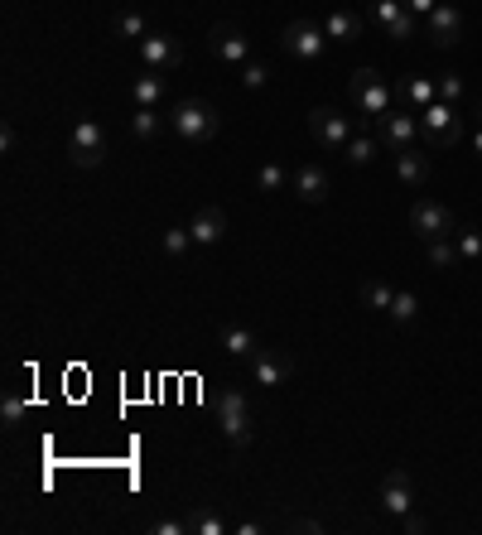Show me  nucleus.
I'll use <instances>...</instances> for the list:
<instances>
[{
  "instance_id": "nucleus-9",
  "label": "nucleus",
  "mask_w": 482,
  "mask_h": 535,
  "mask_svg": "<svg viewBox=\"0 0 482 535\" xmlns=\"http://www.w3.org/2000/svg\"><path fill=\"white\" fill-rule=\"evenodd\" d=\"M420 29H425V39L434 49H454L458 39H463V10H458V0H439L420 20Z\"/></svg>"
},
{
  "instance_id": "nucleus-13",
  "label": "nucleus",
  "mask_w": 482,
  "mask_h": 535,
  "mask_svg": "<svg viewBox=\"0 0 482 535\" xmlns=\"http://www.w3.org/2000/svg\"><path fill=\"white\" fill-rule=\"evenodd\" d=\"M290 188H295L299 203L319 208V203H328V193H333V179H328L323 164H299L295 174H290Z\"/></svg>"
},
{
  "instance_id": "nucleus-1",
  "label": "nucleus",
  "mask_w": 482,
  "mask_h": 535,
  "mask_svg": "<svg viewBox=\"0 0 482 535\" xmlns=\"http://www.w3.org/2000/svg\"><path fill=\"white\" fill-rule=\"evenodd\" d=\"M169 131L188 140V145H213L217 131H222V111L208 102V97H184L174 116H169Z\"/></svg>"
},
{
  "instance_id": "nucleus-38",
  "label": "nucleus",
  "mask_w": 482,
  "mask_h": 535,
  "mask_svg": "<svg viewBox=\"0 0 482 535\" xmlns=\"http://www.w3.org/2000/svg\"><path fill=\"white\" fill-rule=\"evenodd\" d=\"M290 531H304V535H319L323 531V526H319V521H314V516H295V521H290Z\"/></svg>"
},
{
  "instance_id": "nucleus-14",
  "label": "nucleus",
  "mask_w": 482,
  "mask_h": 535,
  "mask_svg": "<svg viewBox=\"0 0 482 535\" xmlns=\"http://www.w3.org/2000/svg\"><path fill=\"white\" fill-rule=\"evenodd\" d=\"M372 20H376V29H381L386 39H396V44H405V39L415 34V15L405 10L401 0H372Z\"/></svg>"
},
{
  "instance_id": "nucleus-18",
  "label": "nucleus",
  "mask_w": 482,
  "mask_h": 535,
  "mask_svg": "<svg viewBox=\"0 0 482 535\" xmlns=\"http://www.w3.org/2000/svg\"><path fill=\"white\" fill-rule=\"evenodd\" d=\"M319 25H323V34H328L333 44H357V39H362V29H367V20H362L357 10H328Z\"/></svg>"
},
{
  "instance_id": "nucleus-25",
  "label": "nucleus",
  "mask_w": 482,
  "mask_h": 535,
  "mask_svg": "<svg viewBox=\"0 0 482 535\" xmlns=\"http://www.w3.org/2000/svg\"><path fill=\"white\" fill-rule=\"evenodd\" d=\"M458 256H463V266H478L482 261V232L478 227H458Z\"/></svg>"
},
{
  "instance_id": "nucleus-20",
  "label": "nucleus",
  "mask_w": 482,
  "mask_h": 535,
  "mask_svg": "<svg viewBox=\"0 0 482 535\" xmlns=\"http://www.w3.org/2000/svg\"><path fill=\"white\" fill-rule=\"evenodd\" d=\"M251 376L261 381V386H285V376H290V367L275 357L270 348H261L256 357H251Z\"/></svg>"
},
{
  "instance_id": "nucleus-26",
  "label": "nucleus",
  "mask_w": 482,
  "mask_h": 535,
  "mask_svg": "<svg viewBox=\"0 0 482 535\" xmlns=\"http://www.w3.org/2000/svg\"><path fill=\"white\" fill-rule=\"evenodd\" d=\"M386 314H391V319L405 328V323L420 319V299L410 295V290H396V299H391V309H386Z\"/></svg>"
},
{
  "instance_id": "nucleus-39",
  "label": "nucleus",
  "mask_w": 482,
  "mask_h": 535,
  "mask_svg": "<svg viewBox=\"0 0 482 535\" xmlns=\"http://www.w3.org/2000/svg\"><path fill=\"white\" fill-rule=\"evenodd\" d=\"M405 10H410V15H415V20H425L429 10H434V5H439V0H401Z\"/></svg>"
},
{
  "instance_id": "nucleus-24",
  "label": "nucleus",
  "mask_w": 482,
  "mask_h": 535,
  "mask_svg": "<svg viewBox=\"0 0 482 535\" xmlns=\"http://www.w3.org/2000/svg\"><path fill=\"white\" fill-rule=\"evenodd\" d=\"M164 126H169V121L160 116V107H135V116H131V135H135V140H155Z\"/></svg>"
},
{
  "instance_id": "nucleus-31",
  "label": "nucleus",
  "mask_w": 482,
  "mask_h": 535,
  "mask_svg": "<svg viewBox=\"0 0 482 535\" xmlns=\"http://www.w3.org/2000/svg\"><path fill=\"white\" fill-rule=\"evenodd\" d=\"M116 34H121V39H135V44H140V39L150 34V29H145V15H135V10H121V15H116Z\"/></svg>"
},
{
  "instance_id": "nucleus-40",
  "label": "nucleus",
  "mask_w": 482,
  "mask_h": 535,
  "mask_svg": "<svg viewBox=\"0 0 482 535\" xmlns=\"http://www.w3.org/2000/svg\"><path fill=\"white\" fill-rule=\"evenodd\" d=\"M0 150H5V155L15 150V126H5V131H0Z\"/></svg>"
},
{
  "instance_id": "nucleus-19",
  "label": "nucleus",
  "mask_w": 482,
  "mask_h": 535,
  "mask_svg": "<svg viewBox=\"0 0 482 535\" xmlns=\"http://www.w3.org/2000/svg\"><path fill=\"white\" fill-rule=\"evenodd\" d=\"M222 348L232 352V357H246V362H251V357L261 352V338H256L246 323H222Z\"/></svg>"
},
{
  "instance_id": "nucleus-37",
  "label": "nucleus",
  "mask_w": 482,
  "mask_h": 535,
  "mask_svg": "<svg viewBox=\"0 0 482 535\" xmlns=\"http://www.w3.org/2000/svg\"><path fill=\"white\" fill-rule=\"evenodd\" d=\"M401 531H405V535H425L429 526H425V516H415V511H405V516H401Z\"/></svg>"
},
{
  "instance_id": "nucleus-21",
  "label": "nucleus",
  "mask_w": 482,
  "mask_h": 535,
  "mask_svg": "<svg viewBox=\"0 0 482 535\" xmlns=\"http://www.w3.org/2000/svg\"><path fill=\"white\" fill-rule=\"evenodd\" d=\"M376 150H381L376 131H357V135L348 140V145H343V160H348L352 169H367V164L376 160Z\"/></svg>"
},
{
  "instance_id": "nucleus-28",
  "label": "nucleus",
  "mask_w": 482,
  "mask_h": 535,
  "mask_svg": "<svg viewBox=\"0 0 482 535\" xmlns=\"http://www.w3.org/2000/svg\"><path fill=\"white\" fill-rule=\"evenodd\" d=\"M188 531H193V535H222V531H227V521H222L217 511L198 507L193 516H188Z\"/></svg>"
},
{
  "instance_id": "nucleus-27",
  "label": "nucleus",
  "mask_w": 482,
  "mask_h": 535,
  "mask_svg": "<svg viewBox=\"0 0 482 535\" xmlns=\"http://www.w3.org/2000/svg\"><path fill=\"white\" fill-rule=\"evenodd\" d=\"M391 299H396V290L386 280H362V304L367 309H391Z\"/></svg>"
},
{
  "instance_id": "nucleus-17",
  "label": "nucleus",
  "mask_w": 482,
  "mask_h": 535,
  "mask_svg": "<svg viewBox=\"0 0 482 535\" xmlns=\"http://www.w3.org/2000/svg\"><path fill=\"white\" fill-rule=\"evenodd\" d=\"M396 87V107L405 111H420L429 107V102H439V82H429V78H401V82H391Z\"/></svg>"
},
{
  "instance_id": "nucleus-7",
  "label": "nucleus",
  "mask_w": 482,
  "mask_h": 535,
  "mask_svg": "<svg viewBox=\"0 0 482 535\" xmlns=\"http://www.w3.org/2000/svg\"><path fill=\"white\" fill-rule=\"evenodd\" d=\"M410 227H415V237L425 241H449L458 237V222L454 213L444 208V203H434V198H415V208H410Z\"/></svg>"
},
{
  "instance_id": "nucleus-8",
  "label": "nucleus",
  "mask_w": 482,
  "mask_h": 535,
  "mask_svg": "<svg viewBox=\"0 0 482 535\" xmlns=\"http://www.w3.org/2000/svg\"><path fill=\"white\" fill-rule=\"evenodd\" d=\"M309 135L319 140L323 150H338V155H343V145L357 135V126H352V116H343L338 107H314L309 111Z\"/></svg>"
},
{
  "instance_id": "nucleus-41",
  "label": "nucleus",
  "mask_w": 482,
  "mask_h": 535,
  "mask_svg": "<svg viewBox=\"0 0 482 535\" xmlns=\"http://www.w3.org/2000/svg\"><path fill=\"white\" fill-rule=\"evenodd\" d=\"M473 150H478V160H482V126L473 131Z\"/></svg>"
},
{
  "instance_id": "nucleus-29",
  "label": "nucleus",
  "mask_w": 482,
  "mask_h": 535,
  "mask_svg": "<svg viewBox=\"0 0 482 535\" xmlns=\"http://www.w3.org/2000/svg\"><path fill=\"white\" fill-rule=\"evenodd\" d=\"M463 256H458V241L449 237V241H429V266H439V270H449V266H458Z\"/></svg>"
},
{
  "instance_id": "nucleus-30",
  "label": "nucleus",
  "mask_w": 482,
  "mask_h": 535,
  "mask_svg": "<svg viewBox=\"0 0 482 535\" xmlns=\"http://www.w3.org/2000/svg\"><path fill=\"white\" fill-rule=\"evenodd\" d=\"M29 415V401L20 396V391H5V405H0V420H5V429H15L20 420Z\"/></svg>"
},
{
  "instance_id": "nucleus-3",
  "label": "nucleus",
  "mask_w": 482,
  "mask_h": 535,
  "mask_svg": "<svg viewBox=\"0 0 482 535\" xmlns=\"http://www.w3.org/2000/svg\"><path fill=\"white\" fill-rule=\"evenodd\" d=\"M280 44H285V54L299 58V63H323L328 58V34H323L319 20H309V15H299V20H290V25L280 29Z\"/></svg>"
},
{
  "instance_id": "nucleus-12",
  "label": "nucleus",
  "mask_w": 482,
  "mask_h": 535,
  "mask_svg": "<svg viewBox=\"0 0 482 535\" xmlns=\"http://www.w3.org/2000/svg\"><path fill=\"white\" fill-rule=\"evenodd\" d=\"M376 507L386 511V516H396V521H401L405 511H415V482H410V473H405V468H391V473H386Z\"/></svg>"
},
{
  "instance_id": "nucleus-23",
  "label": "nucleus",
  "mask_w": 482,
  "mask_h": 535,
  "mask_svg": "<svg viewBox=\"0 0 482 535\" xmlns=\"http://www.w3.org/2000/svg\"><path fill=\"white\" fill-rule=\"evenodd\" d=\"M131 97H135V107H160L164 102V73H145V78H135Z\"/></svg>"
},
{
  "instance_id": "nucleus-15",
  "label": "nucleus",
  "mask_w": 482,
  "mask_h": 535,
  "mask_svg": "<svg viewBox=\"0 0 482 535\" xmlns=\"http://www.w3.org/2000/svg\"><path fill=\"white\" fill-rule=\"evenodd\" d=\"M140 58H145V68L150 73H174L179 68V39H169V34H145L140 39Z\"/></svg>"
},
{
  "instance_id": "nucleus-16",
  "label": "nucleus",
  "mask_w": 482,
  "mask_h": 535,
  "mask_svg": "<svg viewBox=\"0 0 482 535\" xmlns=\"http://www.w3.org/2000/svg\"><path fill=\"white\" fill-rule=\"evenodd\" d=\"M188 232H193V246H203V251H208V246H217V241L227 237V213L208 203V208H198V213H193Z\"/></svg>"
},
{
  "instance_id": "nucleus-6",
  "label": "nucleus",
  "mask_w": 482,
  "mask_h": 535,
  "mask_svg": "<svg viewBox=\"0 0 482 535\" xmlns=\"http://www.w3.org/2000/svg\"><path fill=\"white\" fill-rule=\"evenodd\" d=\"M376 140H381V150H391V155H401V150H415V140H420V116L405 107H391L386 116H376Z\"/></svg>"
},
{
  "instance_id": "nucleus-2",
  "label": "nucleus",
  "mask_w": 482,
  "mask_h": 535,
  "mask_svg": "<svg viewBox=\"0 0 482 535\" xmlns=\"http://www.w3.org/2000/svg\"><path fill=\"white\" fill-rule=\"evenodd\" d=\"M348 97H352V107L362 111V121H376V116H386V111L396 107V87L381 78L376 68H357L352 73Z\"/></svg>"
},
{
  "instance_id": "nucleus-5",
  "label": "nucleus",
  "mask_w": 482,
  "mask_h": 535,
  "mask_svg": "<svg viewBox=\"0 0 482 535\" xmlns=\"http://www.w3.org/2000/svg\"><path fill=\"white\" fill-rule=\"evenodd\" d=\"M217 425H222V439H227L232 449H246V444H251L256 420H251V405H246L241 391H222V401H217Z\"/></svg>"
},
{
  "instance_id": "nucleus-22",
  "label": "nucleus",
  "mask_w": 482,
  "mask_h": 535,
  "mask_svg": "<svg viewBox=\"0 0 482 535\" xmlns=\"http://www.w3.org/2000/svg\"><path fill=\"white\" fill-rule=\"evenodd\" d=\"M396 174H401V184L420 188L429 179V160L420 155V150H401V155H396Z\"/></svg>"
},
{
  "instance_id": "nucleus-4",
  "label": "nucleus",
  "mask_w": 482,
  "mask_h": 535,
  "mask_svg": "<svg viewBox=\"0 0 482 535\" xmlns=\"http://www.w3.org/2000/svg\"><path fill=\"white\" fill-rule=\"evenodd\" d=\"M420 140H425L429 150H449V145H458V140H463V116H458V107H449V102H429V107L420 111Z\"/></svg>"
},
{
  "instance_id": "nucleus-33",
  "label": "nucleus",
  "mask_w": 482,
  "mask_h": 535,
  "mask_svg": "<svg viewBox=\"0 0 482 535\" xmlns=\"http://www.w3.org/2000/svg\"><path fill=\"white\" fill-rule=\"evenodd\" d=\"M160 246H164V256H184V251H193V232L188 227H169L160 237Z\"/></svg>"
},
{
  "instance_id": "nucleus-36",
  "label": "nucleus",
  "mask_w": 482,
  "mask_h": 535,
  "mask_svg": "<svg viewBox=\"0 0 482 535\" xmlns=\"http://www.w3.org/2000/svg\"><path fill=\"white\" fill-rule=\"evenodd\" d=\"M150 535H188V516H164L150 526Z\"/></svg>"
},
{
  "instance_id": "nucleus-34",
  "label": "nucleus",
  "mask_w": 482,
  "mask_h": 535,
  "mask_svg": "<svg viewBox=\"0 0 482 535\" xmlns=\"http://www.w3.org/2000/svg\"><path fill=\"white\" fill-rule=\"evenodd\" d=\"M463 92H468V82L458 78V73H444V78H439V102L458 107V102H463Z\"/></svg>"
},
{
  "instance_id": "nucleus-10",
  "label": "nucleus",
  "mask_w": 482,
  "mask_h": 535,
  "mask_svg": "<svg viewBox=\"0 0 482 535\" xmlns=\"http://www.w3.org/2000/svg\"><path fill=\"white\" fill-rule=\"evenodd\" d=\"M68 160L78 164V169H97V164L107 160V131H102L92 116H82L78 126H73V140H68Z\"/></svg>"
},
{
  "instance_id": "nucleus-35",
  "label": "nucleus",
  "mask_w": 482,
  "mask_h": 535,
  "mask_svg": "<svg viewBox=\"0 0 482 535\" xmlns=\"http://www.w3.org/2000/svg\"><path fill=\"white\" fill-rule=\"evenodd\" d=\"M266 63H241V87H246V92H261V87H266Z\"/></svg>"
},
{
  "instance_id": "nucleus-32",
  "label": "nucleus",
  "mask_w": 482,
  "mask_h": 535,
  "mask_svg": "<svg viewBox=\"0 0 482 535\" xmlns=\"http://www.w3.org/2000/svg\"><path fill=\"white\" fill-rule=\"evenodd\" d=\"M285 184H290V174H285L280 164H261V169H256V188H261V193H280Z\"/></svg>"
},
{
  "instance_id": "nucleus-11",
  "label": "nucleus",
  "mask_w": 482,
  "mask_h": 535,
  "mask_svg": "<svg viewBox=\"0 0 482 535\" xmlns=\"http://www.w3.org/2000/svg\"><path fill=\"white\" fill-rule=\"evenodd\" d=\"M208 49H213V58L232 63V68L251 63V39H246L241 25H232V20H217V25L208 29Z\"/></svg>"
}]
</instances>
